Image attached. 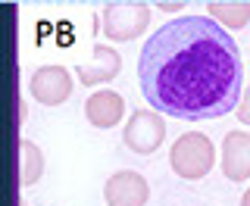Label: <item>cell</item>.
I'll use <instances>...</instances> for the list:
<instances>
[{"label":"cell","instance_id":"7","mask_svg":"<svg viewBox=\"0 0 250 206\" xmlns=\"http://www.w3.org/2000/svg\"><path fill=\"white\" fill-rule=\"evenodd\" d=\"M222 175L241 185V181H250V131L234 128L225 134L222 141Z\"/></svg>","mask_w":250,"mask_h":206},{"label":"cell","instance_id":"12","mask_svg":"<svg viewBox=\"0 0 250 206\" xmlns=\"http://www.w3.org/2000/svg\"><path fill=\"white\" fill-rule=\"evenodd\" d=\"M234 109H238L234 116L241 119V125H250V88H244V94H241V100H238Z\"/></svg>","mask_w":250,"mask_h":206},{"label":"cell","instance_id":"6","mask_svg":"<svg viewBox=\"0 0 250 206\" xmlns=\"http://www.w3.org/2000/svg\"><path fill=\"white\" fill-rule=\"evenodd\" d=\"M104 200H106V206H147V200H150V185L135 169L113 172L104 185Z\"/></svg>","mask_w":250,"mask_h":206},{"label":"cell","instance_id":"14","mask_svg":"<svg viewBox=\"0 0 250 206\" xmlns=\"http://www.w3.org/2000/svg\"><path fill=\"white\" fill-rule=\"evenodd\" d=\"M241 206H250V187L244 191V197H241Z\"/></svg>","mask_w":250,"mask_h":206},{"label":"cell","instance_id":"1","mask_svg":"<svg viewBox=\"0 0 250 206\" xmlns=\"http://www.w3.org/2000/svg\"><path fill=\"white\" fill-rule=\"evenodd\" d=\"M141 94L172 119L229 116L241 100V50L209 16H178L156 28L138 57Z\"/></svg>","mask_w":250,"mask_h":206},{"label":"cell","instance_id":"11","mask_svg":"<svg viewBox=\"0 0 250 206\" xmlns=\"http://www.w3.org/2000/svg\"><path fill=\"white\" fill-rule=\"evenodd\" d=\"M41 175H44V153H41V147L22 138L19 141V181H22V187L38 185Z\"/></svg>","mask_w":250,"mask_h":206},{"label":"cell","instance_id":"8","mask_svg":"<svg viewBox=\"0 0 250 206\" xmlns=\"http://www.w3.org/2000/svg\"><path fill=\"white\" fill-rule=\"evenodd\" d=\"M122 69V57L116 47L109 44H94V62H82L75 66V75L84 88H97V84H106L119 75Z\"/></svg>","mask_w":250,"mask_h":206},{"label":"cell","instance_id":"5","mask_svg":"<svg viewBox=\"0 0 250 206\" xmlns=\"http://www.w3.org/2000/svg\"><path fill=\"white\" fill-rule=\"evenodd\" d=\"M28 91L41 106H62L72 97V72L66 66H41L28 78Z\"/></svg>","mask_w":250,"mask_h":206},{"label":"cell","instance_id":"10","mask_svg":"<svg viewBox=\"0 0 250 206\" xmlns=\"http://www.w3.org/2000/svg\"><path fill=\"white\" fill-rule=\"evenodd\" d=\"M207 13L225 31H241L250 25V3L247 0H209Z\"/></svg>","mask_w":250,"mask_h":206},{"label":"cell","instance_id":"4","mask_svg":"<svg viewBox=\"0 0 250 206\" xmlns=\"http://www.w3.org/2000/svg\"><path fill=\"white\" fill-rule=\"evenodd\" d=\"M122 141L131 153L150 156L163 147V141H166V122H163V116L153 113V109H135V113L128 116V122H125Z\"/></svg>","mask_w":250,"mask_h":206},{"label":"cell","instance_id":"3","mask_svg":"<svg viewBox=\"0 0 250 206\" xmlns=\"http://www.w3.org/2000/svg\"><path fill=\"white\" fill-rule=\"evenodd\" d=\"M100 13H104V35L109 41H135L150 25V3L119 0V3H106Z\"/></svg>","mask_w":250,"mask_h":206},{"label":"cell","instance_id":"13","mask_svg":"<svg viewBox=\"0 0 250 206\" xmlns=\"http://www.w3.org/2000/svg\"><path fill=\"white\" fill-rule=\"evenodd\" d=\"M156 10H163V13H182L185 3H156Z\"/></svg>","mask_w":250,"mask_h":206},{"label":"cell","instance_id":"9","mask_svg":"<svg viewBox=\"0 0 250 206\" xmlns=\"http://www.w3.org/2000/svg\"><path fill=\"white\" fill-rule=\"evenodd\" d=\"M84 116L94 128H113L125 116V97L119 91H94L84 100Z\"/></svg>","mask_w":250,"mask_h":206},{"label":"cell","instance_id":"2","mask_svg":"<svg viewBox=\"0 0 250 206\" xmlns=\"http://www.w3.org/2000/svg\"><path fill=\"white\" fill-rule=\"evenodd\" d=\"M216 163V147L203 131H185L182 138H175V144L169 150V165L178 178L185 181H200L209 175Z\"/></svg>","mask_w":250,"mask_h":206}]
</instances>
